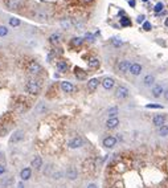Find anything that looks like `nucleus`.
<instances>
[{"label": "nucleus", "instance_id": "obj_1", "mask_svg": "<svg viewBox=\"0 0 168 188\" xmlns=\"http://www.w3.org/2000/svg\"><path fill=\"white\" fill-rule=\"evenodd\" d=\"M25 92L29 93L31 96H37L41 92V83L36 80H29L25 83Z\"/></svg>", "mask_w": 168, "mask_h": 188}, {"label": "nucleus", "instance_id": "obj_2", "mask_svg": "<svg viewBox=\"0 0 168 188\" xmlns=\"http://www.w3.org/2000/svg\"><path fill=\"white\" fill-rule=\"evenodd\" d=\"M27 70H28V73H31V74H40L42 72V66L37 61L33 60V61H29L28 62Z\"/></svg>", "mask_w": 168, "mask_h": 188}, {"label": "nucleus", "instance_id": "obj_3", "mask_svg": "<svg viewBox=\"0 0 168 188\" xmlns=\"http://www.w3.org/2000/svg\"><path fill=\"white\" fill-rule=\"evenodd\" d=\"M128 96H130V90L123 86V85H119L117 87V92H115V97L119 98V100H125V98H127Z\"/></svg>", "mask_w": 168, "mask_h": 188}, {"label": "nucleus", "instance_id": "obj_4", "mask_svg": "<svg viewBox=\"0 0 168 188\" xmlns=\"http://www.w3.org/2000/svg\"><path fill=\"white\" fill-rule=\"evenodd\" d=\"M68 146H69V148H73V150H76V148H81L83 146V139L81 137H74V138H72V139L69 141Z\"/></svg>", "mask_w": 168, "mask_h": 188}, {"label": "nucleus", "instance_id": "obj_5", "mask_svg": "<svg viewBox=\"0 0 168 188\" xmlns=\"http://www.w3.org/2000/svg\"><path fill=\"white\" fill-rule=\"evenodd\" d=\"M4 4L8 9L11 11H17V9L21 8V2L20 0H4Z\"/></svg>", "mask_w": 168, "mask_h": 188}, {"label": "nucleus", "instance_id": "obj_6", "mask_svg": "<svg viewBox=\"0 0 168 188\" xmlns=\"http://www.w3.org/2000/svg\"><path fill=\"white\" fill-rule=\"evenodd\" d=\"M130 66H131V62L128 60H122L118 62V72L119 73H127L130 72Z\"/></svg>", "mask_w": 168, "mask_h": 188}, {"label": "nucleus", "instance_id": "obj_7", "mask_svg": "<svg viewBox=\"0 0 168 188\" xmlns=\"http://www.w3.org/2000/svg\"><path fill=\"white\" fill-rule=\"evenodd\" d=\"M164 90L166 89L163 87V85H154L152 86V89H151V94H152V97L154 98H159V97H161L163 94H164Z\"/></svg>", "mask_w": 168, "mask_h": 188}, {"label": "nucleus", "instance_id": "obj_8", "mask_svg": "<svg viewBox=\"0 0 168 188\" xmlns=\"http://www.w3.org/2000/svg\"><path fill=\"white\" fill-rule=\"evenodd\" d=\"M166 121H167V117L164 114H156L152 118V123H154V126H156V127L166 125Z\"/></svg>", "mask_w": 168, "mask_h": 188}, {"label": "nucleus", "instance_id": "obj_9", "mask_svg": "<svg viewBox=\"0 0 168 188\" xmlns=\"http://www.w3.org/2000/svg\"><path fill=\"white\" fill-rule=\"evenodd\" d=\"M117 138L115 137H111V135H108L106 137L105 139H103V147H106V148H113V147H115L117 146Z\"/></svg>", "mask_w": 168, "mask_h": 188}, {"label": "nucleus", "instance_id": "obj_10", "mask_svg": "<svg viewBox=\"0 0 168 188\" xmlns=\"http://www.w3.org/2000/svg\"><path fill=\"white\" fill-rule=\"evenodd\" d=\"M23 139H24V131L23 130H16L12 134L9 142H11V143H20Z\"/></svg>", "mask_w": 168, "mask_h": 188}, {"label": "nucleus", "instance_id": "obj_11", "mask_svg": "<svg viewBox=\"0 0 168 188\" xmlns=\"http://www.w3.org/2000/svg\"><path fill=\"white\" fill-rule=\"evenodd\" d=\"M32 16L34 19H37V20H41V21H44V20H46V19H48L46 12L42 11V9H34V11L32 12Z\"/></svg>", "mask_w": 168, "mask_h": 188}, {"label": "nucleus", "instance_id": "obj_12", "mask_svg": "<svg viewBox=\"0 0 168 188\" xmlns=\"http://www.w3.org/2000/svg\"><path fill=\"white\" fill-rule=\"evenodd\" d=\"M101 83H102V86L105 90H110V89L114 87L115 81H114V78H111V77H106V78H103V81Z\"/></svg>", "mask_w": 168, "mask_h": 188}, {"label": "nucleus", "instance_id": "obj_13", "mask_svg": "<svg viewBox=\"0 0 168 188\" xmlns=\"http://www.w3.org/2000/svg\"><path fill=\"white\" fill-rule=\"evenodd\" d=\"M119 126V119H118V117H114V118H108L106 121V127L108 130H114Z\"/></svg>", "mask_w": 168, "mask_h": 188}, {"label": "nucleus", "instance_id": "obj_14", "mask_svg": "<svg viewBox=\"0 0 168 188\" xmlns=\"http://www.w3.org/2000/svg\"><path fill=\"white\" fill-rule=\"evenodd\" d=\"M101 83V81L98 80V78H91V80H89L87 81V90L93 93V92H95V89L98 87V85Z\"/></svg>", "mask_w": 168, "mask_h": 188}, {"label": "nucleus", "instance_id": "obj_15", "mask_svg": "<svg viewBox=\"0 0 168 188\" xmlns=\"http://www.w3.org/2000/svg\"><path fill=\"white\" fill-rule=\"evenodd\" d=\"M61 89H62L64 93H73L74 90H76V86H74L72 82L62 81V82H61Z\"/></svg>", "mask_w": 168, "mask_h": 188}, {"label": "nucleus", "instance_id": "obj_16", "mask_svg": "<svg viewBox=\"0 0 168 188\" xmlns=\"http://www.w3.org/2000/svg\"><path fill=\"white\" fill-rule=\"evenodd\" d=\"M77 176H78L77 168H74L73 166L68 167V170H66V177H68V179H69V180H76Z\"/></svg>", "mask_w": 168, "mask_h": 188}, {"label": "nucleus", "instance_id": "obj_17", "mask_svg": "<svg viewBox=\"0 0 168 188\" xmlns=\"http://www.w3.org/2000/svg\"><path fill=\"white\" fill-rule=\"evenodd\" d=\"M143 70V68L140 64H138V62H134V64H131V66H130V73L132 74V76H139V74L142 73Z\"/></svg>", "mask_w": 168, "mask_h": 188}, {"label": "nucleus", "instance_id": "obj_18", "mask_svg": "<svg viewBox=\"0 0 168 188\" xmlns=\"http://www.w3.org/2000/svg\"><path fill=\"white\" fill-rule=\"evenodd\" d=\"M31 176H32V170L29 167H25V168H23V170L20 171V177H21V180L23 181H25L28 179H31Z\"/></svg>", "mask_w": 168, "mask_h": 188}, {"label": "nucleus", "instance_id": "obj_19", "mask_svg": "<svg viewBox=\"0 0 168 188\" xmlns=\"http://www.w3.org/2000/svg\"><path fill=\"white\" fill-rule=\"evenodd\" d=\"M13 183H15L13 177L8 176V177H4V179L0 181V187H2V188H11L13 186Z\"/></svg>", "mask_w": 168, "mask_h": 188}, {"label": "nucleus", "instance_id": "obj_20", "mask_svg": "<svg viewBox=\"0 0 168 188\" xmlns=\"http://www.w3.org/2000/svg\"><path fill=\"white\" fill-rule=\"evenodd\" d=\"M155 83V76L154 74H147V76L143 78V85L144 86H152Z\"/></svg>", "mask_w": 168, "mask_h": 188}, {"label": "nucleus", "instance_id": "obj_21", "mask_svg": "<svg viewBox=\"0 0 168 188\" xmlns=\"http://www.w3.org/2000/svg\"><path fill=\"white\" fill-rule=\"evenodd\" d=\"M31 166L34 167V170H40V168L42 167V158L41 156H34L32 163H31Z\"/></svg>", "mask_w": 168, "mask_h": 188}, {"label": "nucleus", "instance_id": "obj_22", "mask_svg": "<svg viewBox=\"0 0 168 188\" xmlns=\"http://www.w3.org/2000/svg\"><path fill=\"white\" fill-rule=\"evenodd\" d=\"M74 76H76L78 80H85V78H86V72L83 70V69L76 66V68H74Z\"/></svg>", "mask_w": 168, "mask_h": 188}, {"label": "nucleus", "instance_id": "obj_23", "mask_svg": "<svg viewBox=\"0 0 168 188\" xmlns=\"http://www.w3.org/2000/svg\"><path fill=\"white\" fill-rule=\"evenodd\" d=\"M99 65H101V62H99V60H98L97 57H91L90 60L87 61V66L90 69H98Z\"/></svg>", "mask_w": 168, "mask_h": 188}, {"label": "nucleus", "instance_id": "obj_24", "mask_svg": "<svg viewBox=\"0 0 168 188\" xmlns=\"http://www.w3.org/2000/svg\"><path fill=\"white\" fill-rule=\"evenodd\" d=\"M56 66H57V69H58V70H60L61 73H66V72H68V64H66V61H64V60L57 61Z\"/></svg>", "mask_w": 168, "mask_h": 188}, {"label": "nucleus", "instance_id": "obj_25", "mask_svg": "<svg viewBox=\"0 0 168 188\" xmlns=\"http://www.w3.org/2000/svg\"><path fill=\"white\" fill-rule=\"evenodd\" d=\"M82 37H73L72 40H70V47L72 48H78V47H81L82 45Z\"/></svg>", "mask_w": 168, "mask_h": 188}, {"label": "nucleus", "instance_id": "obj_26", "mask_svg": "<svg viewBox=\"0 0 168 188\" xmlns=\"http://www.w3.org/2000/svg\"><path fill=\"white\" fill-rule=\"evenodd\" d=\"M60 24H61V27L64 29H70L73 27V21L70 20V19H62V20L60 21Z\"/></svg>", "mask_w": 168, "mask_h": 188}, {"label": "nucleus", "instance_id": "obj_27", "mask_svg": "<svg viewBox=\"0 0 168 188\" xmlns=\"http://www.w3.org/2000/svg\"><path fill=\"white\" fill-rule=\"evenodd\" d=\"M157 134H159V137H167L168 135V125H163L160 126L159 128H157Z\"/></svg>", "mask_w": 168, "mask_h": 188}, {"label": "nucleus", "instance_id": "obj_28", "mask_svg": "<svg viewBox=\"0 0 168 188\" xmlns=\"http://www.w3.org/2000/svg\"><path fill=\"white\" fill-rule=\"evenodd\" d=\"M49 41H51L52 44H58L61 41V36L58 33H52L51 36H49Z\"/></svg>", "mask_w": 168, "mask_h": 188}, {"label": "nucleus", "instance_id": "obj_29", "mask_svg": "<svg viewBox=\"0 0 168 188\" xmlns=\"http://www.w3.org/2000/svg\"><path fill=\"white\" fill-rule=\"evenodd\" d=\"M119 113V110H118V107L117 106H114V107H110L107 110V115H108V118H114V117H117V114Z\"/></svg>", "mask_w": 168, "mask_h": 188}, {"label": "nucleus", "instance_id": "obj_30", "mask_svg": "<svg viewBox=\"0 0 168 188\" xmlns=\"http://www.w3.org/2000/svg\"><path fill=\"white\" fill-rule=\"evenodd\" d=\"M20 24H21V21L19 20L17 17H11V19H9V25H11V27H19Z\"/></svg>", "mask_w": 168, "mask_h": 188}, {"label": "nucleus", "instance_id": "obj_31", "mask_svg": "<svg viewBox=\"0 0 168 188\" xmlns=\"http://www.w3.org/2000/svg\"><path fill=\"white\" fill-rule=\"evenodd\" d=\"M121 25H122V27H130V25H131L130 19H128V17H123V19H121Z\"/></svg>", "mask_w": 168, "mask_h": 188}, {"label": "nucleus", "instance_id": "obj_32", "mask_svg": "<svg viewBox=\"0 0 168 188\" xmlns=\"http://www.w3.org/2000/svg\"><path fill=\"white\" fill-rule=\"evenodd\" d=\"M163 8H164V4H163V3H157L156 6L154 7V11H155V13H160L163 11Z\"/></svg>", "mask_w": 168, "mask_h": 188}, {"label": "nucleus", "instance_id": "obj_33", "mask_svg": "<svg viewBox=\"0 0 168 188\" xmlns=\"http://www.w3.org/2000/svg\"><path fill=\"white\" fill-rule=\"evenodd\" d=\"M8 34V28L4 25H0V37H4Z\"/></svg>", "mask_w": 168, "mask_h": 188}, {"label": "nucleus", "instance_id": "obj_34", "mask_svg": "<svg viewBox=\"0 0 168 188\" xmlns=\"http://www.w3.org/2000/svg\"><path fill=\"white\" fill-rule=\"evenodd\" d=\"M37 111H38V114H42V113H45V111H46L45 103H40V105L37 106Z\"/></svg>", "mask_w": 168, "mask_h": 188}, {"label": "nucleus", "instance_id": "obj_35", "mask_svg": "<svg viewBox=\"0 0 168 188\" xmlns=\"http://www.w3.org/2000/svg\"><path fill=\"white\" fill-rule=\"evenodd\" d=\"M111 44H113L114 47H121L123 43L119 40V38H111Z\"/></svg>", "mask_w": 168, "mask_h": 188}, {"label": "nucleus", "instance_id": "obj_36", "mask_svg": "<svg viewBox=\"0 0 168 188\" xmlns=\"http://www.w3.org/2000/svg\"><path fill=\"white\" fill-rule=\"evenodd\" d=\"M146 107H148V109H163L161 105H155V103H148V105H146Z\"/></svg>", "mask_w": 168, "mask_h": 188}, {"label": "nucleus", "instance_id": "obj_37", "mask_svg": "<svg viewBox=\"0 0 168 188\" xmlns=\"http://www.w3.org/2000/svg\"><path fill=\"white\" fill-rule=\"evenodd\" d=\"M143 29L144 31H151V23H148V21L143 23Z\"/></svg>", "mask_w": 168, "mask_h": 188}, {"label": "nucleus", "instance_id": "obj_38", "mask_svg": "<svg viewBox=\"0 0 168 188\" xmlns=\"http://www.w3.org/2000/svg\"><path fill=\"white\" fill-rule=\"evenodd\" d=\"M7 172V168H6V166L4 164H0V176H3L4 174Z\"/></svg>", "mask_w": 168, "mask_h": 188}, {"label": "nucleus", "instance_id": "obj_39", "mask_svg": "<svg viewBox=\"0 0 168 188\" xmlns=\"http://www.w3.org/2000/svg\"><path fill=\"white\" fill-rule=\"evenodd\" d=\"M136 21H138V23H144V16H143V15H140V16H138Z\"/></svg>", "mask_w": 168, "mask_h": 188}, {"label": "nucleus", "instance_id": "obj_40", "mask_svg": "<svg viewBox=\"0 0 168 188\" xmlns=\"http://www.w3.org/2000/svg\"><path fill=\"white\" fill-rule=\"evenodd\" d=\"M53 176H54V179H57V180H58V179H61V176H62V172H57V174H54Z\"/></svg>", "mask_w": 168, "mask_h": 188}, {"label": "nucleus", "instance_id": "obj_41", "mask_svg": "<svg viewBox=\"0 0 168 188\" xmlns=\"http://www.w3.org/2000/svg\"><path fill=\"white\" fill-rule=\"evenodd\" d=\"M85 37H86V38H89V41H94V37H93L90 33H86V36H85Z\"/></svg>", "mask_w": 168, "mask_h": 188}, {"label": "nucleus", "instance_id": "obj_42", "mask_svg": "<svg viewBox=\"0 0 168 188\" xmlns=\"http://www.w3.org/2000/svg\"><path fill=\"white\" fill-rule=\"evenodd\" d=\"M163 97H164L166 100L168 101V89H167V90H164V94H163Z\"/></svg>", "mask_w": 168, "mask_h": 188}, {"label": "nucleus", "instance_id": "obj_43", "mask_svg": "<svg viewBox=\"0 0 168 188\" xmlns=\"http://www.w3.org/2000/svg\"><path fill=\"white\" fill-rule=\"evenodd\" d=\"M87 188H97V186H95V184H89Z\"/></svg>", "mask_w": 168, "mask_h": 188}, {"label": "nucleus", "instance_id": "obj_44", "mask_svg": "<svg viewBox=\"0 0 168 188\" xmlns=\"http://www.w3.org/2000/svg\"><path fill=\"white\" fill-rule=\"evenodd\" d=\"M130 6H131V7L135 6V2H134V0H130Z\"/></svg>", "mask_w": 168, "mask_h": 188}, {"label": "nucleus", "instance_id": "obj_45", "mask_svg": "<svg viewBox=\"0 0 168 188\" xmlns=\"http://www.w3.org/2000/svg\"><path fill=\"white\" fill-rule=\"evenodd\" d=\"M164 24H166V27H168V19H166V21H164Z\"/></svg>", "mask_w": 168, "mask_h": 188}, {"label": "nucleus", "instance_id": "obj_46", "mask_svg": "<svg viewBox=\"0 0 168 188\" xmlns=\"http://www.w3.org/2000/svg\"><path fill=\"white\" fill-rule=\"evenodd\" d=\"M2 158H3V154H2V152H0V159H2Z\"/></svg>", "mask_w": 168, "mask_h": 188}, {"label": "nucleus", "instance_id": "obj_47", "mask_svg": "<svg viewBox=\"0 0 168 188\" xmlns=\"http://www.w3.org/2000/svg\"><path fill=\"white\" fill-rule=\"evenodd\" d=\"M85 2H91V0H85Z\"/></svg>", "mask_w": 168, "mask_h": 188}, {"label": "nucleus", "instance_id": "obj_48", "mask_svg": "<svg viewBox=\"0 0 168 188\" xmlns=\"http://www.w3.org/2000/svg\"><path fill=\"white\" fill-rule=\"evenodd\" d=\"M143 2H148V0H143Z\"/></svg>", "mask_w": 168, "mask_h": 188}]
</instances>
